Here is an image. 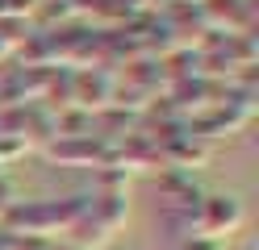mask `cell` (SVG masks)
<instances>
[{
	"instance_id": "cell-1",
	"label": "cell",
	"mask_w": 259,
	"mask_h": 250,
	"mask_svg": "<svg viewBox=\"0 0 259 250\" xmlns=\"http://www.w3.org/2000/svg\"><path fill=\"white\" fill-rule=\"evenodd\" d=\"M192 229L205 233V238H226V233H234L242 225V205H238V196H201L197 205H192ZM188 229V233H192Z\"/></svg>"
},
{
	"instance_id": "cell-2",
	"label": "cell",
	"mask_w": 259,
	"mask_h": 250,
	"mask_svg": "<svg viewBox=\"0 0 259 250\" xmlns=\"http://www.w3.org/2000/svg\"><path fill=\"white\" fill-rule=\"evenodd\" d=\"M180 250H222V242L218 238H205V233H184Z\"/></svg>"
},
{
	"instance_id": "cell-3",
	"label": "cell",
	"mask_w": 259,
	"mask_h": 250,
	"mask_svg": "<svg viewBox=\"0 0 259 250\" xmlns=\"http://www.w3.org/2000/svg\"><path fill=\"white\" fill-rule=\"evenodd\" d=\"M13 205H17V188H13V183L0 175V221H5V213H9Z\"/></svg>"
}]
</instances>
